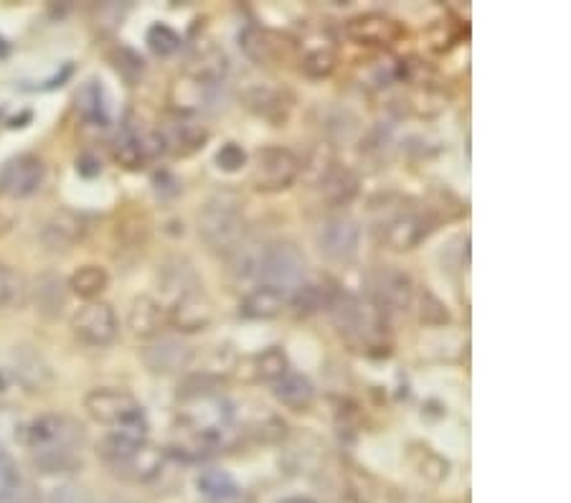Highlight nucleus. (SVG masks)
Here are the masks:
<instances>
[{
	"label": "nucleus",
	"instance_id": "obj_30",
	"mask_svg": "<svg viewBox=\"0 0 571 503\" xmlns=\"http://www.w3.org/2000/svg\"><path fill=\"white\" fill-rule=\"evenodd\" d=\"M198 493L206 498V503L211 501H221V498H229L234 496L237 491H242L237 483V478L231 476L229 470H221V468H209L204 470L201 476H198Z\"/></svg>",
	"mask_w": 571,
	"mask_h": 503
},
{
	"label": "nucleus",
	"instance_id": "obj_22",
	"mask_svg": "<svg viewBox=\"0 0 571 503\" xmlns=\"http://www.w3.org/2000/svg\"><path fill=\"white\" fill-rule=\"evenodd\" d=\"M290 295L287 290L272 288V285H257L252 293H247L239 310L244 318H252V321H270L290 305Z\"/></svg>",
	"mask_w": 571,
	"mask_h": 503
},
{
	"label": "nucleus",
	"instance_id": "obj_39",
	"mask_svg": "<svg viewBox=\"0 0 571 503\" xmlns=\"http://www.w3.org/2000/svg\"><path fill=\"white\" fill-rule=\"evenodd\" d=\"M216 166L224 173H237L247 166V153L239 143H224L216 153Z\"/></svg>",
	"mask_w": 571,
	"mask_h": 503
},
{
	"label": "nucleus",
	"instance_id": "obj_27",
	"mask_svg": "<svg viewBox=\"0 0 571 503\" xmlns=\"http://www.w3.org/2000/svg\"><path fill=\"white\" fill-rule=\"evenodd\" d=\"M145 445V440H138V437L122 435V432H107L102 440L97 443V455L102 458V463L110 470H117L120 465H125L132 455L138 453Z\"/></svg>",
	"mask_w": 571,
	"mask_h": 503
},
{
	"label": "nucleus",
	"instance_id": "obj_6",
	"mask_svg": "<svg viewBox=\"0 0 571 503\" xmlns=\"http://www.w3.org/2000/svg\"><path fill=\"white\" fill-rule=\"evenodd\" d=\"M72 333L84 346L105 349L120 333V321H117L112 305L92 300V303L82 305L72 316Z\"/></svg>",
	"mask_w": 571,
	"mask_h": 503
},
{
	"label": "nucleus",
	"instance_id": "obj_3",
	"mask_svg": "<svg viewBox=\"0 0 571 503\" xmlns=\"http://www.w3.org/2000/svg\"><path fill=\"white\" fill-rule=\"evenodd\" d=\"M21 440L31 455L49 453H79V445L84 440V430L77 420L69 415H39L28 422L21 432Z\"/></svg>",
	"mask_w": 571,
	"mask_h": 503
},
{
	"label": "nucleus",
	"instance_id": "obj_2",
	"mask_svg": "<svg viewBox=\"0 0 571 503\" xmlns=\"http://www.w3.org/2000/svg\"><path fill=\"white\" fill-rule=\"evenodd\" d=\"M247 222H244L242 206L231 196H216L198 214V237L206 247L219 255L237 252L244 242Z\"/></svg>",
	"mask_w": 571,
	"mask_h": 503
},
{
	"label": "nucleus",
	"instance_id": "obj_31",
	"mask_svg": "<svg viewBox=\"0 0 571 503\" xmlns=\"http://www.w3.org/2000/svg\"><path fill=\"white\" fill-rule=\"evenodd\" d=\"M252 371L257 382L275 384L290 371V361H287V354L280 346H270V349H264L262 354L254 356Z\"/></svg>",
	"mask_w": 571,
	"mask_h": 503
},
{
	"label": "nucleus",
	"instance_id": "obj_25",
	"mask_svg": "<svg viewBox=\"0 0 571 503\" xmlns=\"http://www.w3.org/2000/svg\"><path fill=\"white\" fill-rule=\"evenodd\" d=\"M320 191H323L325 201L333 206L351 204L353 196L358 194V178L351 168L346 166H328V171L320 176Z\"/></svg>",
	"mask_w": 571,
	"mask_h": 503
},
{
	"label": "nucleus",
	"instance_id": "obj_16",
	"mask_svg": "<svg viewBox=\"0 0 571 503\" xmlns=\"http://www.w3.org/2000/svg\"><path fill=\"white\" fill-rule=\"evenodd\" d=\"M338 295H341L338 282L330 280L328 275H308L292 290L290 305L297 316H315L320 310H330Z\"/></svg>",
	"mask_w": 571,
	"mask_h": 503
},
{
	"label": "nucleus",
	"instance_id": "obj_34",
	"mask_svg": "<svg viewBox=\"0 0 571 503\" xmlns=\"http://www.w3.org/2000/svg\"><path fill=\"white\" fill-rule=\"evenodd\" d=\"M28 285L13 267L0 265V308H16L26 300Z\"/></svg>",
	"mask_w": 571,
	"mask_h": 503
},
{
	"label": "nucleus",
	"instance_id": "obj_4",
	"mask_svg": "<svg viewBox=\"0 0 571 503\" xmlns=\"http://www.w3.org/2000/svg\"><path fill=\"white\" fill-rule=\"evenodd\" d=\"M305 277H308V260L295 242L264 244L257 270L259 285H272L292 293Z\"/></svg>",
	"mask_w": 571,
	"mask_h": 503
},
{
	"label": "nucleus",
	"instance_id": "obj_24",
	"mask_svg": "<svg viewBox=\"0 0 571 503\" xmlns=\"http://www.w3.org/2000/svg\"><path fill=\"white\" fill-rule=\"evenodd\" d=\"M272 394L282 407L292 412H308L315 402V387L308 376L287 371L280 382L272 384Z\"/></svg>",
	"mask_w": 571,
	"mask_h": 503
},
{
	"label": "nucleus",
	"instance_id": "obj_19",
	"mask_svg": "<svg viewBox=\"0 0 571 503\" xmlns=\"http://www.w3.org/2000/svg\"><path fill=\"white\" fill-rule=\"evenodd\" d=\"M84 234H87V222L84 216L74 214V211H56L49 222L41 229V242L46 244V249L51 252H69L72 247H77V242H82Z\"/></svg>",
	"mask_w": 571,
	"mask_h": 503
},
{
	"label": "nucleus",
	"instance_id": "obj_7",
	"mask_svg": "<svg viewBox=\"0 0 571 503\" xmlns=\"http://www.w3.org/2000/svg\"><path fill=\"white\" fill-rule=\"evenodd\" d=\"M315 242H318L320 255L325 260L351 262L358 252V244H361V227L353 216L335 214L320 224Z\"/></svg>",
	"mask_w": 571,
	"mask_h": 503
},
{
	"label": "nucleus",
	"instance_id": "obj_40",
	"mask_svg": "<svg viewBox=\"0 0 571 503\" xmlns=\"http://www.w3.org/2000/svg\"><path fill=\"white\" fill-rule=\"evenodd\" d=\"M211 503H254V498L249 496L247 491H237V493H234V496L221 498V501H211Z\"/></svg>",
	"mask_w": 571,
	"mask_h": 503
},
{
	"label": "nucleus",
	"instance_id": "obj_29",
	"mask_svg": "<svg viewBox=\"0 0 571 503\" xmlns=\"http://www.w3.org/2000/svg\"><path fill=\"white\" fill-rule=\"evenodd\" d=\"M107 285H110V275H107L105 267L99 265H84L69 277V290L87 303L105 293Z\"/></svg>",
	"mask_w": 571,
	"mask_h": 503
},
{
	"label": "nucleus",
	"instance_id": "obj_42",
	"mask_svg": "<svg viewBox=\"0 0 571 503\" xmlns=\"http://www.w3.org/2000/svg\"><path fill=\"white\" fill-rule=\"evenodd\" d=\"M102 503H135V501H130V498H107V501Z\"/></svg>",
	"mask_w": 571,
	"mask_h": 503
},
{
	"label": "nucleus",
	"instance_id": "obj_12",
	"mask_svg": "<svg viewBox=\"0 0 571 503\" xmlns=\"http://www.w3.org/2000/svg\"><path fill=\"white\" fill-rule=\"evenodd\" d=\"M374 303L384 313H407L414 303V280L404 270L381 267L374 275Z\"/></svg>",
	"mask_w": 571,
	"mask_h": 503
},
{
	"label": "nucleus",
	"instance_id": "obj_17",
	"mask_svg": "<svg viewBox=\"0 0 571 503\" xmlns=\"http://www.w3.org/2000/svg\"><path fill=\"white\" fill-rule=\"evenodd\" d=\"M244 102L254 115L272 122L275 128H282L292 115V97L285 89H277L272 84H254L244 92Z\"/></svg>",
	"mask_w": 571,
	"mask_h": 503
},
{
	"label": "nucleus",
	"instance_id": "obj_14",
	"mask_svg": "<svg viewBox=\"0 0 571 503\" xmlns=\"http://www.w3.org/2000/svg\"><path fill=\"white\" fill-rule=\"evenodd\" d=\"M214 316L216 310L209 295L201 288H193L183 293L181 298H176L173 308L168 310V323L183 333H196L206 331L214 323Z\"/></svg>",
	"mask_w": 571,
	"mask_h": 503
},
{
	"label": "nucleus",
	"instance_id": "obj_32",
	"mask_svg": "<svg viewBox=\"0 0 571 503\" xmlns=\"http://www.w3.org/2000/svg\"><path fill=\"white\" fill-rule=\"evenodd\" d=\"M302 72L308 74V77H328L335 67V54H333V46L330 41H313V46H305V54H302Z\"/></svg>",
	"mask_w": 571,
	"mask_h": 503
},
{
	"label": "nucleus",
	"instance_id": "obj_5",
	"mask_svg": "<svg viewBox=\"0 0 571 503\" xmlns=\"http://www.w3.org/2000/svg\"><path fill=\"white\" fill-rule=\"evenodd\" d=\"M300 171L302 163L292 150L270 145V148L259 150L254 158L252 186L262 194H280L297 181Z\"/></svg>",
	"mask_w": 571,
	"mask_h": 503
},
{
	"label": "nucleus",
	"instance_id": "obj_36",
	"mask_svg": "<svg viewBox=\"0 0 571 503\" xmlns=\"http://www.w3.org/2000/svg\"><path fill=\"white\" fill-rule=\"evenodd\" d=\"M419 321H422V326H447L450 323V310L437 295L422 290V295H419Z\"/></svg>",
	"mask_w": 571,
	"mask_h": 503
},
{
	"label": "nucleus",
	"instance_id": "obj_9",
	"mask_svg": "<svg viewBox=\"0 0 571 503\" xmlns=\"http://www.w3.org/2000/svg\"><path fill=\"white\" fill-rule=\"evenodd\" d=\"M44 178L46 166L39 155H18L0 171V194L11 196V199H28L44 186Z\"/></svg>",
	"mask_w": 571,
	"mask_h": 503
},
{
	"label": "nucleus",
	"instance_id": "obj_11",
	"mask_svg": "<svg viewBox=\"0 0 571 503\" xmlns=\"http://www.w3.org/2000/svg\"><path fill=\"white\" fill-rule=\"evenodd\" d=\"M346 36L358 46L386 49V46L399 44L407 36V31L399 21L384 16V13H366V16H356L348 21Z\"/></svg>",
	"mask_w": 571,
	"mask_h": 503
},
{
	"label": "nucleus",
	"instance_id": "obj_26",
	"mask_svg": "<svg viewBox=\"0 0 571 503\" xmlns=\"http://www.w3.org/2000/svg\"><path fill=\"white\" fill-rule=\"evenodd\" d=\"M77 110L82 115L84 122L89 125H107L110 122V105H107L105 87L94 79L82 84V89L77 92Z\"/></svg>",
	"mask_w": 571,
	"mask_h": 503
},
{
	"label": "nucleus",
	"instance_id": "obj_10",
	"mask_svg": "<svg viewBox=\"0 0 571 503\" xmlns=\"http://www.w3.org/2000/svg\"><path fill=\"white\" fill-rule=\"evenodd\" d=\"M239 44H242L244 54L259 64V67H272V64H285L295 54V44L290 39H285L277 31L270 28L249 26L242 36H239Z\"/></svg>",
	"mask_w": 571,
	"mask_h": 503
},
{
	"label": "nucleus",
	"instance_id": "obj_1",
	"mask_svg": "<svg viewBox=\"0 0 571 503\" xmlns=\"http://www.w3.org/2000/svg\"><path fill=\"white\" fill-rule=\"evenodd\" d=\"M84 410L94 422L110 427L112 432H122V435L138 437V440L148 437L150 422L145 407L127 389H92L84 397Z\"/></svg>",
	"mask_w": 571,
	"mask_h": 503
},
{
	"label": "nucleus",
	"instance_id": "obj_8",
	"mask_svg": "<svg viewBox=\"0 0 571 503\" xmlns=\"http://www.w3.org/2000/svg\"><path fill=\"white\" fill-rule=\"evenodd\" d=\"M437 216L432 211H401L384 224V244L391 252H412L427 242L429 234L437 229Z\"/></svg>",
	"mask_w": 571,
	"mask_h": 503
},
{
	"label": "nucleus",
	"instance_id": "obj_43",
	"mask_svg": "<svg viewBox=\"0 0 571 503\" xmlns=\"http://www.w3.org/2000/svg\"><path fill=\"white\" fill-rule=\"evenodd\" d=\"M8 54V44H6V39L0 36V56H6Z\"/></svg>",
	"mask_w": 571,
	"mask_h": 503
},
{
	"label": "nucleus",
	"instance_id": "obj_38",
	"mask_svg": "<svg viewBox=\"0 0 571 503\" xmlns=\"http://www.w3.org/2000/svg\"><path fill=\"white\" fill-rule=\"evenodd\" d=\"M148 44H150V49H153V54L171 56L181 49L183 41L171 26H165V23H155V26L148 31Z\"/></svg>",
	"mask_w": 571,
	"mask_h": 503
},
{
	"label": "nucleus",
	"instance_id": "obj_37",
	"mask_svg": "<svg viewBox=\"0 0 571 503\" xmlns=\"http://www.w3.org/2000/svg\"><path fill=\"white\" fill-rule=\"evenodd\" d=\"M23 486H26V483L21 481L16 460H13L11 453L0 445V503L6 501V498H11L13 493Z\"/></svg>",
	"mask_w": 571,
	"mask_h": 503
},
{
	"label": "nucleus",
	"instance_id": "obj_41",
	"mask_svg": "<svg viewBox=\"0 0 571 503\" xmlns=\"http://www.w3.org/2000/svg\"><path fill=\"white\" fill-rule=\"evenodd\" d=\"M277 503H318V501H313V498H308V496H290V498H282V501H277Z\"/></svg>",
	"mask_w": 571,
	"mask_h": 503
},
{
	"label": "nucleus",
	"instance_id": "obj_21",
	"mask_svg": "<svg viewBox=\"0 0 571 503\" xmlns=\"http://www.w3.org/2000/svg\"><path fill=\"white\" fill-rule=\"evenodd\" d=\"M229 72V56L219 46H204L188 59L186 74L193 84L201 87H221Z\"/></svg>",
	"mask_w": 571,
	"mask_h": 503
},
{
	"label": "nucleus",
	"instance_id": "obj_28",
	"mask_svg": "<svg viewBox=\"0 0 571 503\" xmlns=\"http://www.w3.org/2000/svg\"><path fill=\"white\" fill-rule=\"evenodd\" d=\"M409 463L417 470V476L429 483H442L450 476V463L440 453H434L429 445L412 443L409 445Z\"/></svg>",
	"mask_w": 571,
	"mask_h": 503
},
{
	"label": "nucleus",
	"instance_id": "obj_18",
	"mask_svg": "<svg viewBox=\"0 0 571 503\" xmlns=\"http://www.w3.org/2000/svg\"><path fill=\"white\" fill-rule=\"evenodd\" d=\"M163 148L171 150L176 155H191L201 150L209 140V130L204 125H198L196 120L186 115H176L165 122V128L158 130Z\"/></svg>",
	"mask_w": 571,
	"mask_h": 503
},
{
	"label": "nucleus",
	"instance_id": "obj_33",
	"mask_svg": "<svg viewBox=\"0 0 571 503\" xmlns=\"http://www.w3.org/2000/svg\"><path fill=\"white\" fill-rule=\"evenodd\" d=\"M36 288H39L36 290V303H39L41 313H49V316L61 313V308H64L66 303L64 282L54 275H46L36 282Z\"/></svg>",
	"mask_w": 571,
	"mask_h": 503
},
{
	"label": "nucleus",
	"instance_id": "obj_23",
	"mask_svg": "<svg viewBox=\"0 0 571 503\" xmlns=\"http://www.w3.org/2000/svg\"><path fill=\"white\" fill-rule=\"evenodd\" d=\"M163 470H165V453L145 443L125 465H120V468L112 470V473H115L117 478H122V481L130 483H153L163 476Z\"/></svg>",
	"mask_w": 571,
	"mask_h": 503
},
{
	"label": "nucleus",
	"instance_id": "obj_35",
	"mask_svg": "<svg viewBox=\"0 0 571 503\" xmlns=\"http://www.w3.org/2000/svg\"><path fill=\"white\" fill-rule=\"evenodd\" d=\"M36 503H92V493L79 483H56L36 496Z\"/></svg>",
	"mask_w": 571,
	"mask_h": 503
},
{
	"label": "nucleus",
	"instance_id": "obj_15",
	"mask_svg": "<svg viewBox=\"0 0 571 503\" xmlns=\"http://www.w3.org/2000/svg\"><path fill=\"white\" fill-rule=\"evenodd\" d=\"M140 361L153 374H178L193 364V349L178 338H153L140 349Z\"/></svg>",
	"mask_w": 571,
	"mask_h": 503
},
{
	"label": "nucleus",
	"instance_id": "obj_13",
	"mask_svg": "<svg viewBox=\"0 0 571 503\" xmlns=\"http://www.w3.org/2000/svg\"><path fill=\"white\" fill-rule=\"evenodd\" d=\"M112 153H115V161L120 163V166L135 171V168H140L145 161L155 158L158 153H165V148L163 140H160V133H143V130L135 128L132 122H127L125 128L117 133Z\"/></svg>",
	"mask_w": 571,
	"mask_h": 503
},
{
	"label": "nucleus",
	"instance_id": "obj_20",
	"mask_svg": "<svg viewBox=\"0 0 571 503\" xmlns=\"http://www.w3.org/2000/svg\"><path fill=\"white\" fill-rule=\"evenodd\" d=\"M168 326V310L150 295H140L132 300L130 310H127V328L135 338H145L153 341L160 336V331Z\"/></svg>",
	"mask_w": 571,
	"mask_h": 503
}]
</instances>
